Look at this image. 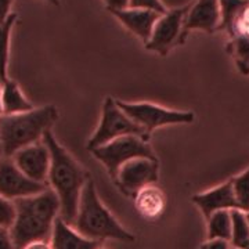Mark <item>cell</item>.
Returning <instances> with one entry per match:
<instances>
[{"label":"cell","mask_w":249,"mask_h":249,"mask_svg":"<svg viewBox=\"0 0 249 249\" xmlns=\"http://www.w3.org/2000/svg\"><path fill=\"white\" fill-rule=\"evenodd\" d=\"M42 142L50 152L47 184L60 201V217L68 224H72L78 212L82 190L90 176L73 160L71 154L57 142L52 130L46 132Z\"/></svg>","instance_id":"cell-1"},{"label":"cell","mask_w":249,"mask_h":249,"mask_svg":"<svg viewBox=\"0 0 249 249\" xmlns=\"http://www.w3.org/2000/svg\"><path fill=\"white\" fill-rule=\"evenodd\" d=\"M16 217L10 232L16 248L22 249L31 242L50 241L55 219L60 216V201L53 190H47L13 201Z\"/></svg>","instance_id":"cell-2"},{"label":"cell","mask_w":249,"mask_h":249,"mask_svg":"<svg viewBox=\"0 0 249 249\" xmlns=\"http://www.w3.org/2000/svg\"><path fill=\"white\" fill-rule=\"evenodd\" d=\"M71 226L83 237L98 242L104 240L134 242L136 240L101 202L96 184L90 178L82 190L78 212Z\"/></svg>","instance_id":"cell-3"},{"label":"cell","mask_w":249,"mask_h":249,"mask_svg":"<svg viewBox=\"0 0 249 249\" xmlns=\"http://www.w3.org/2000/svg\"><path fill=\"white\" fill-rule=\"evenodd\" d=\"M57 118L58 111L53 106L0 116V144L4 157H13L28 145L42 142L46 132L52 130Z\"/></svg>","instance_id":"cell-4"},{"label":"cell","mask_w":249,"mask_h":249,"mask_svg":"<svg viewBox=\"0 0 249 249\" xmlns=\"http://www.w3.org/2000/svg\"><path fill=\"white\" fill-rule=\"evenodd\" d=\"M126 136H137L147 142L150 140V136L145 133L142 126H139L134 121H132L118 107L116 100L107 97L103 104L100 124L88 142V150H93L96 147L104 145L115 139L126 137Z\"/></svg>","instance_id":"cell-5"},{"label":"cell","mask_w":249,"mask_h":249,"mask_svg":"<svg viewBox=\"0 0 249 249\" xmlns=\"http://www.w3.org/2000/svg\"><path fill=\"white\" fill-rule=\"evenodd\" d=\"M93 157L100 160L107 169L109 178H115L119 168L129 160L136 158H151L157 160V155L150 142L137 136L119 137L104 145L90 150Z\"/></svg>","instance_id":"cell-6"},{"label":"cell","mask_w":249,"mask_h":249,"mask_svg":"<svg viewBox=\"0 0 249 249\" xmlns=\"http://www.w3.org/2000/svg\"><path fill=\"white\" fill-rule=\"evenodd\" d=\"M116 104L132 121L142 126L148 136H151L158 127L166 124H191L196 118L190 111L169 109L152 103H127L116 100Z\"/></svg>","instance_id":"cell-7"},{"label":"cell","mask_w":249,"mask_h":249,"mask_svg":"<svg viewBox=\"0 0 249 249\" xmlns=\"http://www.w3.org/2000/svg\"><path fill=\"white\" fill-rule=\"evenodd\" d=\"M160 178L158 158H136L122 165L116 173L115 184L124 196H134L137 191L155 184Z\"/></svg>","instance_id":"cell-8"},{"label":"cell","mask_w":249,"mask_h":249,"mask_svg":"<svg viewBox=\"0 0 249 249\" xmlns=\"http://www.w3.org/2000/svg\"><path fill=\"white\" fill-rule=\"evenodd\" d=\"M190 4H184L178 9L168 10L162 14L152 31L150 40L145 43V47L151 52L166 55L175 46L180 45V37L183 32V22Z\"/></svg>","instance_id":"cell-9"},{"label":"cell","mask_w":249,"mask_h":249,"mask_svg":"<svg viewBox=\"0 0 249 249\" xmlns=\"http://www.w3.org/2000/svg\"><path fill=\"white\" fill-rule=\"evenodd\" d=\"M47 184L36 183L18 169L11 157L0 160V196L9 201L35 196L47 190Z\"/></svg>","instance_id":"cell-10"},{"label":"cell","mask_w":249,"mask_h":249,"mask_svg":"<svg viewBox=\"0 0 249 249\" xmlns=\"http://www.w3.org/2000/svg\"><path fill=\"white\" fill-rule=\"evenodd\" d=\"M220 6L219 0H196L191 3L187 11L183 32L180 37V45L186 42L187 36L193 31H202L206 34H213L220 27Z\"/></svg>","instance_id":"cell-11"},{"label":"cell","mask_w":249,"mask_h":249,"mask_svg":"<svg viewBox=\"0 0 249 249\" xmlns=\"http://www.w3.org/2000/svg\"><path fill=\"white\" fill-rule=\"evenodd\" d=\"M11 160L27 178L36 183L47 184L50 169V152L43 142H35L17 151ZM49 186V184H47Z\"/></svg>","instance_id":"cell-12"},{"label":"cell","mask_w":249,"mask_h":249,"mask_svg":"<svg viewBox=\"0 0 249 249\" xmlns=\"http://www.w3.org/2000/svg\"><path fill=\"white\" fill-rule=\"evenodd\" d=\"M193 202L201 209L206 220L214 212L237 209V202H235V196L232 193L230 180L220 186L214 187L212 190H208L201 194H196L193 196Z\"/></svg>","instance_id":"cell-13"},{"label":"cell","mask_w":249,"mask_h":249,"mask_svg":"<svg viewBox=\"0 0 249 249\" xmlns=\"http://www.w3.org/2000/svg\"><path fill=\"white\" fill-rule=\"evenodd\" d=\"M124 27L127 28L132 34L137 36L140 40L144 42V45L150 40L152 35L154 27L158 21V18L162 14H158L155 11L142 9H127L116 10L111 11Z\"/></svg>","instance_id":"cell-14"},{"label":"cell","mask_w":249,"mask_h":249,"mask_svg":"<svg viewBox=\"0 0 249 249\" xmlns=\"http://www.w3.org/2000/svg\"><path fill=\"white\" fill-rule=\"evenodd\" d=\"M50 245L53 249H98L101 242L83 237L58 216L54 222Z\"/></svg>","instance_id":"cell-15"},{"label":"cell","mask_w":249,"mask_h":249,"mask_svg":"<svg viewBox=\"0 0 249 249\" xmlns=\"http://www.w3.org/2000/svg\"><path fill=\"white\" fill-rule=\"evenodd\" d=\"M133 201L136 211L147 220H155L160 217L166 208V196L155 184L144 187L137 191Z\"/></svg>","instance_id":"cell-16"},{"label":"cell","mask_w":249,"mask_h":249,"mask_svg":"<svg viewBox=\"0 0 249 249\" xmlns=\"http://www.w3.org/2000/svg\"><path fill=\"white\" fill-rule=\"evenodd\" d=\"M0 100L3 104V115L21 114V112H27L29 109L35 108L24 94V91L21 90L17 82L10 78L3 82Z\"/></svg>","instance_id":"cell-17"},{"label":"cell","mask_w":249,"mask_h":249,"mask_svg":"<svg viewBox=\"0 0 249 249\" xmlns=\"http://www.w3.org/2000/svg\"><path fill=\"white\" fill-rule=\"evenodd\" d=\"M206 222H208V240H224L230 242L231 211L214 212Z\"/></svg>","instance_id":"cell-18"},{"label":"cell","mask_w":249,"mask_h":249,"mask_svg":"<svg viewBox=\"0 0 249 249\" xmlns=\"http://www.w3.org/2000/svg\"><path fill=\"white\" fill-rule=\"evenodd\" d=\"M232 248L248 249L249 247V223L245 212L238 209L231 211V238Z\"/></svg>","instance_id":"cell-19"},{"label":"cell","mask_w":249,"mask_h":249,"mask_svg":"<svg viewBox=\"0 0 249 249\" xmlns=\"http://www.w3.org/2000/svg\"><path fill=\"white\" fill-rule=\"evenodd\" d=\"M229 39L227 52L231 54L238 71L242 75H249V37L232 36Z\"/></svg>","instance_id":"cell-20"},{"label":"cell","mask_w":249,"mask_h":249,"mask_svg":"<svg viewBox=\"0 0 249 249\" xmlns=\"http://www.w3.org/2000/svg\"><path fill=\"white\" fill-rule=\"evenodd\" d=\"M17 21V14H11L9 19L0 25V76L6 80L9 78V58H10V37L14 24Z\"/></svg>","instance_id":"cell-21"},{"label":"cell","mask_w":249,"mask_h":249,"mask_svg":"<svg viewBox=\"0 0 249 249\" xmlns=\"http://www.w3.org/2000/svg\"><path fill=\"white\" fill-rule=\"evenodd\" d=\"M232 187V193L235 196L237 209L241 212L249 211V168L238 176L230 180Z\"/></svg>","instance_id":"cell-22"},{"label":"cell","mask_w":249,"mask_h":249,"mask_svg":"<svg viewBox=\"0 0 249 249\" xmlns=\"http://www.w3.org/2000/svg\"><path fill=\"white\" fill-rule=\"evenodd\" d=\"M249 0H219V6H220V27L219 31H229L231 27L232 21L235 17L244 10L245 6H248Z\"/></svg>","instance_id":"cell-23"},{"label":"cell","mask_w":249,"mask_h":249,"mask_svg":"<svg viewBox=\"0 0 249 249\" xmlns=\"http://www.w3.org/2000/svg\"><path fill=\"white\" fill-rule=\"evenodd\" d=\"M229 37L232 36H247L249 37V4L232 21L231 27L227 31Z\"/></svg>","instance_id":"cell-24"},{"label":"cell","mask_w":249,"mask_h":249,"mask_svg":"<svg viewBox=\"0 0 249 249\" xmlns=\"http://www.w3.org/2000/svg\"><path fill=\"white\" fill-rule=\"evenodd\" d=\"M16 217V209L13 201H9L0 196V227L10 229Z\"/></svg>","instance_id":"cell-25"},{"label":"cell","mask_w":249,"mask_h":249,"mask_svg":"<svg viewBox=\"0 0 249 249\" xmlns=\"http://www.w3.org/2000/svg\"><path fill=\"white\" fill-rule=\"evenodd\" d=\"M129 7L130 9L150 10V11H155L158 14H165L168 11L160 0H130Z\"/></svg>","instance_id":"cell-26"},{"label":"cell","mask_w":249,"mask_h":249,"mask_svg":"<svg viewBox=\"0 0 249 249\" xmlns=\"http://www.w3.org/2000/svg\"><path fill=\"white\" fill-rule=\"evenodd\" d=\"M0 249H17L7 227H0Z\"/></svg>","instance_id":"cell-27"},{"label":"cell","mask_w":249,"mask_h":249,"mask_svg":"<svg viewBox=\"0 0 249 249\" xmlns=\"http://www.w3.org/2000/svg\"><path fill=\"white\" fill-rule=\"evenodd\" d=\"M13 3H14V0H0V25H3L13 14L11 13Z\"/></svg>","instance_id":"cell-28"},{"label":"cell","mask_w":249,"mask_h":249,"mask_svg":"<svg viewBox=\"0 0 249 249\" xmlns=\"http://www.w3.org/2000/svg\"><path fill=\"white\" fill-rule=\"evenodd\" d=\"M199 249H231L230 242L224 240H208L204 245H201Z\"/></svg>","instance_id":"cell-29"},{"label":"cell","mask_w":249,"mask_h":249,"mask_svg":"<svg viewBox=\"0 0 249 249\" xmlns=\"http://www.w3.org/2000/svg\"><path fill=\"white\" fill-rule=\"evenodd\" d=\"M130 0H104L106 6L109 11H116V10H124L129 7Z\"/></svg>","instance_id":"cell-30"},{"label":"cell","mask_w":249,"mask_h":249,"mask_svg":"<svg viewBox=\"0 0 249 249\" xmlns=\"http://www.w3.org/2000/svg\"><path fill=\"white\" fill-rule=\"evenodd\" d=\"M22 249H53L50 245V241H36V242H31L27 247Z\"/></svg>","instance_id":"cell-31"},{"label":"cell","mask_w":249,"mask_h":249,"mask_svg":"<svg viewBox=\"0 0 249 249\" xmlns=\"http://www.w3.org/2000/svg\"><path fill=\"white\" fill-rule=\"evenodd\" d=\"M46 1L52 3L53 6H60V0H46Z\"/></svg>","instance_id":"cell-32"},{"label":"cell","mask_w":249,"mask_h":249,"mask_svg":"<svg viewBox=\"0 0 249 249\" xmlns=\"http://www.w3.org/2000/svg\"><path fill=\"white\" fill-rule=\"evenodd\" d=\"M4 157V154H3V148H1V144H0V160Z\"/></svg>","instance_id":"cell-33"},{"label":"cell","mask_w":249,"mask_h":249,"mask_svg":"<svg viewBox=\"0 0 249 249\" xmlns=\"http://www.w3.org/2000/svg\"><path fill=\"white\" fill-rule=\"evenodd\" d=\"M3 115V104H1V100H0V116Z\"/></svg>","instance_id":"cell-34"},{"label":"cell","mask_w":249,"mask_h":249,"mask_svg":"<svg viewBox=\"0 0 249 249\" xmlns=\"http://www.w3.org/2000/svg\"><path fill=\"white\" fill-rule=\"evenodd\" d=\"M3 82H4V80L1 79V76H0V91H1V86H3Z\"/></svg>","instance_id":"cell-35"},{"label":"cell","mask_w":249,"mask_h":249,"mask_svg":"<svg viewBox=\"0 0 249 249\" xmlns=\"http://www.w3.org/2000/svg\"><path fill=\"white\" fill-rule=\"evenodd\" d=\"M245 216H247V220H248V223H249V211L248 212H245Z\"/></svg>","instance_id":"cell-36"},{"label":"cell","mask_w":249,"mask_h":249,"mask_svg":"<svg viewBox=\"0 0 249 249\" xmlns=\"http://www.w3.org/2000/svg\"><path fill=\"white\" fill-rule=\"evenodd\" d=\"M98 249H106V248H103V247H100V248H98Z\"/></svg>","instance_id":"cell-37"},{"label":"cell","mask_w":249,"mask_h":249,"mask_svg":"<svg viewBox=\"0 0 249 249\" xmlns=\"http://www.w3.org/2000/svg\"><path fill=\"white\" fill-rule=\"evenodd\" d=\"M231 249H237V248H232V247H231Z\"/></svg>","instance_id":"cell-38"},{"label":"cell","mask_w":249,"mask_h":249,"mask_svg":"<svg viewBox=\"0 0 249 249\" xmlns=\"http://www.w3.org/2000/svg\"><path fill=\"white\" fill-rule=\"evenodd\" d=\"M248 249H249V247H248Z\"/></svg>","instance_id":"cell-39"}]
</instances>
